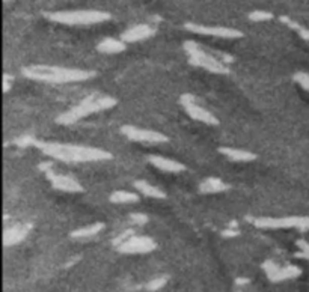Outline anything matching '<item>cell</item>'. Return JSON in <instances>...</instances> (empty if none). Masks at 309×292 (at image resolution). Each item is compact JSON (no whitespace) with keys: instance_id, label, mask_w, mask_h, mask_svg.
<instances>
[{"instance_id":"6da1fadb","label":"cell","mask_w":309,"mask_h":292,"mask_svg":"<svg viewBox=\"0 0 309 292\" xmlns=\"http://www.w3.org/2000/svg\"><path fill=\"white\" fill-rule=\"evenodd\" d=\"M33 146L39 149L44 155L53 160H59L62 163H95L112 160V152L85 145H73V143H59V142H44L35 139Z\"/></svg>"},{"instance_id":"7a4b0ae2","label":"cell","mask_w":309,"mask_h":292,"mask_svg":"<svg viewBox=\"0 0 309 292\" xmlns=\"http://www.w3.org/2000/svg\"><path fill=\"white\" fill-rule=\"evenodd\" d=\"M21 74L29 80L52 83V85L79 83V82H86L97 76V73L91 70L65 68V67H56V65H29L21 68Z\"/></svg>"},{"instance_id":"3957f363","label":"cell","mask_w":309,"mask_h":292,"mask_svg":"<svg viewBox=\"0 0 309 292\" xmlns=\"http://www.w3.org/2000/svg\"><path fill=\"white\" fill-rule=\"evenodd\" d=\"M118 104V99L106 94L94 92L88 97H85L77 105L68 108L67 111L61 113L56 118V124L59 125H73L82 121L83 118H88L94 113H100L104 110L113 108Z\"/></svg>"},{"instance_id":"277c9868","label":"cell","mask_w":309,"mask_h":292,"mask_svg":"<svg viewBox=\"0 0 309 292\" xmlns=\"http://www.w3.org/2000/svg\"><path fill=\"white\" fill-rule=\"evenodd\" d=\"M47 20L65 26H91L109 21L112 15L104 11L94 9H80V11H56V12H45Z\"/></svg>"},{"instance_id":"5b68a950","label":"cell","mask_w":309,"mask_h":292,"mask_svg":"<svg viewBox=\"0 0 309 292\" xmlns=\"http://www.w3.org/2000/svg\"><path fill=\"white\" fill-rule=\"evenodd\" d=\"M186 54H187V59H189V64L193 65V67H198V68H202L208 73H213V74H229L231 73V68L222 62L219 57H216L214 54L205 51L198 42L195 41H186L184 45H183Z\"/></svg>"},{"instance_id":"8992f818","label":"cell","mask_w":309,"mask_h":292,"mask_svg":"<svg viewBox=\"0 0 309 292\" xmlns=\"http://www.w3.org/2000/svg\"><path fill=\"white\" fill-rule=\"evenodd\" d=\"M249 221L260 229H297L300 232L309 230V217L287 215V217H253Z\"/></svg>"},{"instance_id":"52a82bcc","label":"cell","mask_w":309,"mask_h":292,"mask_svg":"<svg viewBox=\"0 0 309 292\" xmlns=\"http://www.w3.org/2000/svg\"><path fill=\"white\" fill-rule=\"evenodd\" d=\"M38 169L45 175V178L50 181L52 187L59 190V192H65V193H82L83 192V186L71 175H62L58 173L53 169V163L52 161H42L39 163Z\"/></svg>"},{"instance_id":"ba28073f","label":"cell","mask_w":309,"mask_h":292,"mask_svg":"<svg viewBox=\"0 0 309 292\" xmlns=\"http://www.w3.org/2000/svg\"><path fill=\"white\" fill-rule=\"evenodd\" d=\"M180 104L183 105L184 111L193 119V121H198V122H202L205 125H211V127H216L220 124V121L211 113L208 111L207 108H204L202 105H199L196 102V98L192 94H183L180 97Z\"/></svg>"},{"instance_id":"9c48e42d","label":"cell","mask_w":309,"mask_h":292,"mask_svg":"<svg viewBox=\"0 0 309 292\" xmlns=\"http://www.w3.org/2000/svg\"><path fill=\"white\" fill-rule=\"evenodd\" d=\"M121 133L131 142H139V143H166L169 140L168 136H165L160 131L154 130H145L139 128L134 125H124L121 127Z\"/></svg>"},{"instance_id":"30bf717a","label":"cell","mask_w":309,"mask_h":292,"mask_svg":"<svg viewBox=\"0 0 309 292\" xmlns=\"http://www.w3.org/2000/svg\"><path fill=\"white\" fill-rule=\"evenodd\" d=\"M184 29L198 35L207 36H216V38H225V39H237L243 38V32L234 27H225V26H204L196 23H186Z\"/></svg>"},{"instance_id":"8fae6325","label":"cell","mask_w":309,"mask_h":292,"mask_svg":"<svg viewBox=\"0 0 309 292\" xmlns=\"http://www.w3.org/2000/svg\"><path fill=\"white\" fill-rule=\"evenodd\" d=\"M156 249H157L156 241L151 237H145V235H133L121 246L116 247V250L124 255H142V253L154 252Z\"/></svg>"},{"instance_id":"7c38bea8","label":"cell","mask_w":309,"mask_h":292,"mask_svg":"<svg viewBox=\"0 0 309 292\" xmlns=\"http://www.w3.org/2000/svg\"><path fill=\"white\" fill-rule=\"evenodd\" d=\"M156 32H157L156 27H152L149 24H137V26L128 27L125 32H122L121 39L127 44L128 42H139V41H143V39L154 36Z\"/></svg>"},{"instance_id":"4fadbf2b","label":"cell","mask_w":309,"mask_h":292,"mask_svg":"<svg viewBox=\"0 0 309 292\" xmlns=\"http://www.w3.org/2000/svg\"><path fill=\"white\" fill-rule=\"evenodd\" d=\"M148 161L154 167H157L159 170L166 172V173H181L187 169L186 164H183L177 160L168 158V157H162V155H148Z\"/></svg>"},{"instance_id":"5bb4252c","label":"cell","mask_w":309,"mask_h":292,"mask_svg":"<svg viewBox=\"0 0 309 292\" xmlns=\"http://www.w3.org/2000/svg\"><path fill=\"white\" fill-rule=\"evenodd\" d=\"M30 229H32L30 223H20V224H15V226L6 229L5 235H3L5 246H15L18 243H21L29 235Z\"/></svg>"},{"instance_id":"9a60e30c","label":"cell","mask_w":309,"mask_h":292,"mask_svg":"<svg viewBox=\"0 0 309 292\" xmlns=\"http://www.w3.org/2000/svg\"><path fill=\"white\" fill-rule=\"evenodd\" d=\"M219 152L222 155H225L228 160L231 161H237V163H250L253 160H256V154L250 152V151H244V149H237V148H228V146H220Z\"/></svg>"},{"instance_id":"2e32d148","label":"cell","mask_w":309,"mask_h":292,"mask_svg":"<svg viewBox=\"0 0 309 292\" xmlns=\"http://www.w3.org/2000/svg\"><path fill=\"white\" fill-rule=\"evenodd\" d=\"M229 189H231L229 184H226L223 180L216 178V177L205 178V180L199 184V192H201L202 195H217V193L228 192Z\"/></svg>"},{"instance_id":"e0dca14e","label":"cell","mask_w":309,"mask_h":292,"mask_svg":"<svg viewBox=\"0 0 309 292\" xmlns=\"http://www.w3.org/2000/svg\"><path fill=\"white\" fill-rule=\"evenodd\" d=\"M302 274V268H299L297 265H285V267H278L273 273H270L267 277L272 282H284V280H290V279H296Z\"/></svg>"},{"instance_id":"ac0fdd59","label":"cell","mask_w":309,"mask_h":292,"mask_svg":"<svg viewBox=\"0 0 309 292\" xmlns=\"http://www.w3.org/2000/svg\"><path fill=\"white\" fill-rule=\"evenodd\" d=\"M127 48V42H124L121 38H104L98 44H97V51L103 53V54H116V53H122Z\"/></svg>"},{"instance_id":"d6986e66","label":"cell","mask_w":309,"mask_h":292,"mask_svg":"<svg viewBox=\"0 0 309 292\" xmlns=\"http://www.w3.org/2000/svg\"><path fill=\"white\" fill-rule=\"evenodd\" d=\"M133 186H134V189L140 195L146 196V197H151V199H166V193L162 189H159V187H156V186H152V184H149L146 181L137 180V181L133 183Z\"/></svg>"},{"instance_id":"ffe728a7","label":"cell","mask_w":309,"mask_h":292,"mask_svg":"<svg viewBox=\"0 0 309 292\" xmlns=\"http://www.w3.org/2000/svg\"><path fill=\"white\" fill-rule=\"evenodd\" d=\"M103 229H104V223L97 221V223H92V224H89V226H86V227L76 229V230H73L70 235H71V238H91V237L100 233Z\"/></svg>"},{"instance_id":"44dd1931","label":"cell","mask_w":309,"mask_h":292,"mask_svg":"<svg viewBox=\"0 0 309 292\" xmlns=\"http://www.w3.org/2000/svg\"><path fill=\"white\" fill-rule=\"evenodd\" d=\"M109 200L112 203H116V205L136 203V202H139V196L136 195V193L127 192V190H118V192H113L112 195L109 196Z\"/></svg>"},{"instance_id":"7402d4cb","label":"cell","mask_w":309,"mask_h":292,"mask_svg":"<svg viewBox=\"0 0 309 292\" xmlns=\"http://www.w3.org/2000/svg\"><path fill=\"white\" fill-rule=\"evenodd\" d=\"M281 21H282V23H285V24H287L290 29L296 30L302 39H305V41H308L309 42V29L303 27V26H300L299 23H296L294 20H291V18H288V17H281Z\"/></svg>"},{"instance_id":"603a6c76","label":"cell","mask_w":309,"mask_h":292,"mask_svg":"<svg viewBox=\"0 0 309 292\" xmlns=\"http://www.w3.org/2000/svg\"><path fill=\"white\" fill-rule=\"evenodd\" d=\"M249 20L253 21V23H261V21H269V20H273V14L269 12V11H261V9H256V11H252L249 14Z\"/></svg>"},{"instance_id":"cb8c5ba5","label":"cell","mask_w":309,"mask_h":292,"mask_svg":"<svg viewBox=\"0 0 309 292\" xmlns=\"http://www.w3.org/2000/svg\"><path fill=\"white\" fill-rule=\"evenodd\" d=\"M168 283V277L166 276H162V277H156V279H152V280H149L146 285H145V289L146 291H159V289H162L165 285Z\"/></svg>"},{"instance_id":"d4e9b609","label":"cell","mask_w":309,"mask_h":292,"mask_svg":"<svg viewBox=\"0 0 309 292\" xmlns=\"http://www.w3.org/2000/svg\"><path fill=\"white\" fill-rule=\"evenodd\" d=\"M293 80L300 86V88H303L305 91H308L309 92V74L308 73H303V71H299V73H296L294 76H293Z\"/></svg>"},{"instance_id":"484cf974","label":"cell","mask_w":309,"mask_h":292,"mask_svg":"<svg viewBox=\"0 0 309 292\" xmlns=\"http://www.w3.org/2000/svg\"><path fill=\"white\" fill-rule=\"evenodd\" d=\"M297 247L300 249L297 253H296V258H300V259H308L309 261V243L305 240H297L296 241Z\"/></svg>"},{"instance_id":"4316f807","label":"cell","mask_w":309,"mask_h":292,"mask_svg":"<svg viewBox=\"0 0 309 292\" xmlns=\"http://www.w3.org/2000/svg\"><path fill=\"white\" fill-rule=\"evenodd\" d=\"M134 235V230L133 229H125L124 232H121L119 235H116L113 240H112V244L115 246V247H118V246H121L124 241H127L130 237H133Z\"/></svg>"},{"instance_id":"83f0119b","label":"cell","mask_w":309,"mask_h":292,"mask_svg":"<svg viewBox=\"0 0 309 292\" xmlns=\"http://www.w3.org/2000/svg\"><path fill=\"white\" fill-rule=\"evenodd\" d=\"M130 221H131L133 224L142 226V224H146V223H148V215L143 214V212H131V214H130Z\"/></svg>"},{"instance_id":"f1b7e54d","label":"cell","mask_w":309,"mask_h":292,"mask_svg":"<svg viewBox=\"0 0 309 292\" xmlns=\"http://www.w3.org/2000/svg\"><path fill=\"white\" fill-rule=\"evenodd\" d=\"M33 142H35V137L33 136H21L18 139L14 140V143L20 148H27V146H33Z\"/></svg>"},{"instance_id":"f546056e","label":"cell","mask_w":309,"mask_h":292,"mask_svg":"<svg viewBox=\"0 0 309 292\" xmlns=\"http://www.w3.org/2000/svg\"><path fill=\"white\" fill-rule=\"evenodd\" d=\"M237 235H238V229H237L235 221H232L228 229L222 230V237H225V238H232V237H237Z\"/></svg>"},{"instance_id":"4dcf8cb0","label":"cell","mask_w":309,"mask_h":292,"mask_svg":"<svg viewBox=\"0 0 309 292\" xmlns=\"http://www.w3.org/2000/svg\"><path fill=\"white\" fill-rule=\"evenodd\" d=\"M11 80H14L9 74H5L3 76V92H8L9 88H11Z\"/></svg>"},{"instance_id":"1f68e13d","label":"cell","mask_w":309,"mask_h":292,"mask_svg":"<svg viewBox=\"0 0 309 292\" xmlns=\"http://www.w3.org/2000/svg\"><path fill=\"white\" fill-rule=\"evenodd\" d=\"M235 283H237L238 286H240V285L243 286V285H247V283H249V279H244V277H241V279H237V280H235Z\"/></svg>"},{"instance_id":"d6a6232c","label":"cell","mask_w":309,"mask_h":292,"mask_svg":"<svg viewBox=\"0 0 309 292\" xmlns=\"http://www.w3.org/2000/svg\"><path fill=\"white\" fill-rule=\"evenodd\" d=\"M5 2H8V0H5Z\"/></svg>"}]
</instances>
